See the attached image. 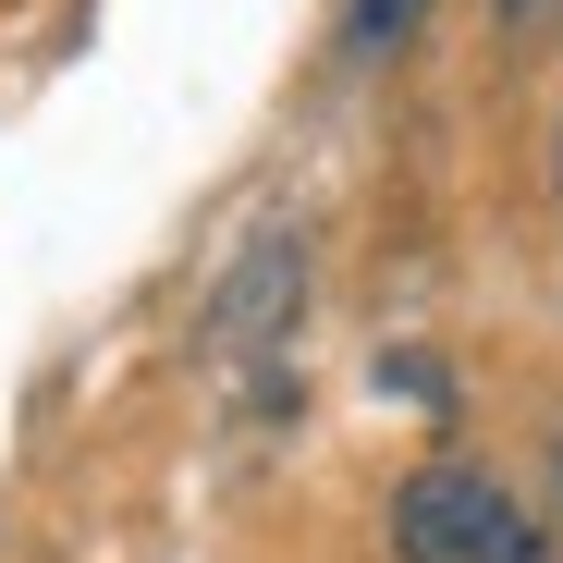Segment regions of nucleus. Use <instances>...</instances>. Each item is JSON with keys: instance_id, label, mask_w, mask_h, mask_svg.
<instances>
[{"instance_id": "20e7f679", "label": "nucleus", "mask_w": 563, "mask_h": 563, "mask_svg": "<svg viewBox=\"0 0 563 563\" xmlns=\"http://www.w3.org/2000/svg\"><path fill=\"white\" fill-rule=\"evenodd\" d=\"M380 393H405V405H429V417L453 405V393H441V367H429V355H380Z\"/></svg>"}, {"instance_id": "7ed1b4c3", "label": "nucleus", "mask_w": 563, "mask_h": 563, "mask_svg": "<svg viewBox=\"0 0 563 563\" xmlns=\"http://www.w3.org/2000/svg\"><path fill=\"white\" fill-rule=\"evenodd\" d=\"M429 25V0H343V49L355 62H380V49H405Z\"/></svg>"}, {"instance_id": "f03ea898", "label": "nucleus", "mask_w": 563, "mask_h": 563, "mask_svg": "<svg viewBox=\"0 0 563 563\" xmlns=\"http://www.w3.org/2000/svg\"><path fill=\"white\" fill-rule=\"evenodd\" d=\"M295 282H307V257H295V233H257L245 245V269L221 282V307H209V343L245 367V355H269L282 343V307H295Z\"/></svg>"}, {"instance_id": "423d86ee", "label": "nucleus", "mask_w": 563, "mask_h": 563, "mask_svg": "<svg viewBox=\"0 0 563 563\" xmlns=\"http://www.w3.org/2000/svg\"><path fill=\"white\" fill-rule=\"evenodd\" d=\"M551 172H563V159H551Z\"/></svg>"}, {"instance_id": "f257e3e1", "label": "nucleus", "mask_w": 563, "mask_h": 563, "mask_svg": "<svg viewBox=\"0 0 563 563\" xmlns=\"http://www.w3.org/2000/svg\"><path fill=\"white\" fill-rule=\"evenodd\" d=\"M393 551L405 563H551L539 515L490 478V465H465V453L417 465V478L393 490Z\"/></svg>"}, {"instance_id": "39448f33", "label": "nucleus", "mask_w": 563, "mask_h": 563, "mask_svg": "<svg viewBox=\"0 0 563 563\" xmlns=\"http://www.w3.org/2000/svg\"><path fill=\"white\" fill-rule=\"evenodd\" d=\"M490 13H503V25H527V37H539V25H563V0H490Z\"/></svg>"}]
</instances>
